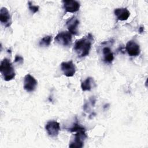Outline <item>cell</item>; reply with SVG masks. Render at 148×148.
I'll return each instance as SVG.
<instances>
[{
	"label": "cell",
	"mask_w": 148,
	"mask_h": 148,
	"mask_svg": "<svg viewBox=\"0 0 148 148\" xmlns=\"http://www.w3.org/2000/svg\"><path fill=\"white\" fill-rule=\"evenodd\" d=\"M102 53L103 55V60L105 62L112 63L114 60L113 54L112 50L108 47H105L102 49Z\"/></svg>",
	"instance_id": "obj_13"
},
{
	"label": "cell",
	"mask_w": 148,
	"mask_h": 148,
	"mask_svg": "<svg viewBox=\"0 0 148 148\" xmlns=\"http://www.w3.org/2000/svg\"><path fill=\"white\" fill-rule=\"evenodd\" d=\"M61 69L63 74L67 77L73 76L76 72V68L72 61L62 62L61 64Z\"/></svg>",
	"instance_id": "obj_6"
},
{
	"label": "cell",
	"mask_w": 148,
	"mask_h": 148,
	"mask_svg": "<svg viewBox=\"0 0 148 148\" xmlns=\"http://www.w3.org/2000/svg\"><path fill=\"white\" fill-rule=\"evenodd\" d=\"M125 49L128 55L131 57L138 56L140 53L139 45L134 40H130L127 42Z\"/></svg>",
	"instance_id": "obj_8"
},
{
	"label": "cell",
	"mask_w": 148,
	"mask_h": 148,
	"mask_svg": "<svg viewBox=\"0 0 148 148\" xmlns=\"http://www.w3.org/2000/svg\"><path fill=\"white\" fill-rule=\"evenodd\" d=\"M93 41L92 35L91 34H88L75 42L73 50L79 57H84L88 55Z\"/></svg>",
	"instance_id": "obj_1"
},
{
	"label": "cell",
	"mask_w": 148,
	"mask_h": 148,
	"mask_svg": "<svg viewBox=\"0 0 148 148\" xmlns=\"http://www.w3.org/2000/svg\"><path fill=\"white\" fill-rule=\"evenodd\" d=\"M14 62L18 64H22L23 62V58L21 56L17 55L15 57Z\"/></svg>",
	"instance_id": "obj_18"
},
{
	"label": "cell",
	"mask_w": 148,
	"mask_h": 148,
	"mask_svg": "<svg viewBox=\"0 0 148 148\" xmlns=\"http://www.w3.org/2000/svg\"><path fill=\"white\" fill-rule=\"evenodd\" d=\"M45 128L49 136L56 137L58 135L60 131V123L54 120L49 121L46 124Z\"/></svg>",
	"instance_id": "obj_5"
},
{
	"label": "cell",
	"mask_w": 148,
	"mask_h": 148,
	"mask_svg": "<svg viewBox=\"0 0 148 148\" xmlns=\"http://www.w3.org/2000/svg\"><path fill=\"white\" fill-rule=\"evenodd\" d=\"M52 39V36L51 35H47L42 38L40 42H39V45L40 46H49L51 42Z\"/></svg>",
	"instance_id": "obj_15"
},
{
	"label": "cell",
	"mask_w": 148,
	"mask_h": 148,
	"mask_svg": "<svg viewBox=\"0 0 148 148\" xmlns=\"http://www.w3.org/2000/svg\"><path fill=\"white\" fill-rule=\"evenodd\" d=\"M66 27L69 32L73 35H78V27L79 25V20L75 17L73 16L70 18L66 23Z\"/></svg>",
	"instance_id": "obj_10"
},
{
	"label": "cell",
	"mask_w": 148,
	"mask_h": 148,
	"mask_svg": "<svg viewBox=\"0 0 148 148\" xmlns=\"http://www.w3.org/2000/svg\"><path fill=\"white\" fill-rule=\"evenodd\" d=\"M94 85H95V82L93 78L88 77L82 83L81 88L83 91H90L92 88V87H93Z\"/></svg>",
	"instance_id": "obj_14"
},
{
	"label": "cell",
	"mask_w": 148,
	"mask_h": 148,
	"mask_svg": "<svg viewBox=\"0 0 148 148\" xmlns=\"http://www.w3.org/2000/svg\"><path fill=\"white\" fill-rule=\"evenodd\" d=\"M28 8L30 10V11H31L32 13H35L38 11V10H39V6H38L34 5L31 2H28Z\"/></svg>",
	"instance_id": "obj_17"
},
{
	"label": "cell",
	"mask_w": 148,
	"mask_h": 148,
	"mask_svg": "<svg viewBox=\"0 0 148 148\" xmlns=\"http://www.w3.org/2000/svg\"><path fill=\"white\" fill-rule=\"evenodd\" d=\"M115 16L120 21L127 20L130 15V12L127 8H117L114 10Z\"/></svg>",
	"instance_id": "obj_12"
},
{
	"label": "cell",
	"mask_w": 148,
	"mask_h": 148,
	"mask_svg": "<svg viewBox=\"0 0 148 148\" xmlns=\"http://www.w3.org/2000/svg\"><path fill=\"white\" fill-rule=\"evenodd\" d=\"M54 40L61 45L68 46L72 43V34L69 31H61L56 35Z\"/></svg>",
	"instance_id": "obj_3"
},
{
	"label": "cell",
	"mask_w": 148,
	"mask_h": 148,
	"mask_svg": "<svg viewBox=\"0 0 148 148\" xmlns=\"http://www.w3.org/2000/svg\"><path fill=\"white\" fill-rule=\"evenodd\" d=\"M0 70L5 81H10L14 78L16 73L14 68L9 59L5 58L1 61Z\"/></svg>",
	"instance_id": "obj_2"
},
{
	"label": "cell",
	"mask_w": 148,
	"mask_h": 148,
	"mask_svg": "<svg viewBox=\"0 0 148 148\" xmlns=\"http://www.w3.org/2000/svg\"><path fill=\"white\" fill-rule=\"evenodd\" d=\"M86 131L76 132L75 134L74 139L71 142L69 145L70 147H77L80 148L83 146V143L84 140L87 138L86 134Z\"/></svg>",
	"instance_id": "obj_4"
},
{
	"label": "cell",
	"mask_w": 148,
	"mask_h": 148,
	"mask_svg": "<svg viewBox=\"0 0 148 148\" xmlns=\"http://www.w3.org/2000/svg\"><path fill=\"white\" fill-rule=\"evenodd\" d=\"M0 21L5 27H9L12 24L11 17L6 8L2 7L0 10Z\"/></svg>",
	"instance_id": "obj_11"
},
{
	"label": "cell",
	"mask_w": 148,
	"mask_h": 148,
	"mask_svg": "<svg viewBox=\"0 0 148 148\" xmlns=\"http://www.w3.org/2000/svg\"><path fill=\"white\" fill-rule=\"evenodd\" d=\"M69 131H71V132H79V131H86L85 128L81 126L80 124H79L78 123H75L73 124V125L72 126V127L70 128L69 129Z\"/></svg>",
	"instance_id": "obj_16"
},
{
	"label": "cell",
	"mask_w": 148,
	"mask_h": 148,
	"mask_svg": "<svg viewBox=\"0 0 148 148\" xmlns=\"http://www.w3.org/2000/svg\"><path fill=\"white\" fill-rule=\"evenodd\" d=\"M38 82L30 74L25 76L24 79V88L27 92L34 91L37 86Z\"/></svg>",
	"instance_id": "obj_7"
},
{
	"label": "cell",
	"mask_w": 148,
	"mask_h": 148,
	"mask_svg": "<svg viewBox=\"0 0 148 148\" xmlns=\"http://www.w3.org/2000/svg\"><path fill=\"white\" fill-rule=\"evenodd\" d=\"M63 7L66 12L75 13L79 10L80 5L78 1L74 0L63 1Z\"/></svg>",
	"instance_id": "obj_9"
}]
</instances>
